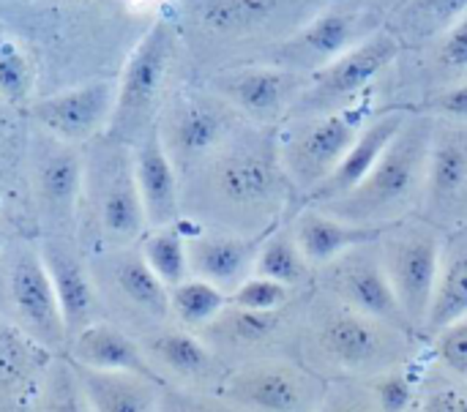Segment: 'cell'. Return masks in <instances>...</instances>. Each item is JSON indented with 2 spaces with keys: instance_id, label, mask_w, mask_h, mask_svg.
<instances>
[{
  "instance_id": "6da1fadb",
  "label": "cell",
  "mask_w": 467,
  "mask_h": 412,
  "mask_svg": "<svg viewBox=\"0 0 467 412\" xmlns=\"http://www.w3.org/2000/svg\"><path fill=\"white\" fill-rule=\"evenodd\" d=\"M427 159H430L427 126L421 120L410 126L405 123V129L380 156L375 170L350 194L334 202H326L328 213L345 221L369 224L375 219H383L400 211L416 197L427 175Z\"/></svg>"
},
{
  "instance_id": "7a4b0ae2",
  "label": "cell",
  "mask_w": 467,
  "mask_h": 412,
  "mask_svg": "<svg viewBox=\"0 0 467 412\" xmlns=\"http://www.w3.org/2000/svg\"><path fill=\"white\" fill-rule=\"evenodd\" d=\"M175 27L167 19H156L131 49L118 79L115 112L107 129L109 137H115L118 142L134 145L156 126L153 112L175 60Z\"/></svg>"
},
{
  "instance_id": "3957f363",
  "label": "cell",
  "mask_w": 467,
  "mask_h": 412,
  "mask_svg": "<svg viewBox=\"0 0 467 412\" xmlns=\"http://www.w3.org/2000/svg\"><path fill=\"white\" fill-rule=\"evenodd\" d=\"M402 41L391 30H375L369 38L312 74V82L293 101V115L320 118L356 104L372 85V79L394 63Z\"/></svg>"
},
{
  "instance_id": "277c9868",
  "label": "cell",
  "mask_w": 467,
  "mask_h": 412,
  "mask_svg": "<svg viewBox=\"0 0 467 412\" xmlns=\"http://www.w3.org/2000/svg\"><path fill=\"white\" fill-rule=\"evenodd\" d=\"M85 186H90L96 219L104 238L112 243L137 241L145 227V208L134 180V150L126 142H118L107 134L104 142L93 148V156L85 161Z\"/></svg>"
},
{
  "instance_id": "5b68a950",
  "label": "cell",
  "mask_w": 467,
  "mask_h": 412,
  "mask_svg": "<svg viewBox=\"0 0 467 412\" xmlns=\"http://www.w3.org/2000/svg\"><path fill=\"white\" fill-rule=\"evenodd\" d=\"M369 107L372 104L361 96L358 104L312 118L309 126L293 137V142L285 150V161L301 186L315 189L337 170V164L348 156V150L361 137L372 112Z\"/></svg>"
},
{
  "instance_id": "8992f818",
  "label": "cell",
  "mask_w": 467,
  "mask_h": 412,
  "mask_svg": "<svg viewBox=\"0 0 467 412\" xmlns=\"http://www.w3.org/2000/svg\"><path fill=\"white\" fill-rule=\"evenodd\" d=\"M378 14L369 11H345L331 8L323 14H315L301 25L279 49H276V66L290 71H320L364 38H369L378 27Z\"/></svg>"
},
{
  "instance_id": "52a82bcc",
  "label": "cell",
  "mask_w": 467,
  "mask_h": 412,
  "mask_svg": "<svg viewBox=\"0 0 467 412\" xmlns=\"http://www.w3.org/2000/svg\"><path fill=\"white\" fill-rule=\"evenodd\" d=\"M33 189L41 213L55 227H68L85 191V159L77 145L47 131L33 137Z\"/></svg>"
},
{
  "instance_id": "ba28073f",
  "label": "cell",
  "mask_w": 467,
  "mask_h": 412,
  "mask_svg": "<svg viewBox=\"0 0 467 412\" xmlns=\"http://www.w3.org/2000/svg\"><path fill=\"white\" fill-rule=\"evenodd\" d=\"M115 98H118V82L96 79L36 101L33 118L47 134L79 145L96 139L104 129H109Z\"/></svg>"
},
{
  "instance_id": "9c48e42d",
  "label": "cell",
  "mask_w": 467,
  "mask_h": 412,
  "mask_svg": "<svg viewBox=\"0 0 467 412\" xmlns=\"http://www.w3.org/2000/svg\"><path fill=\"white\" fill-rule=\"evenodd\" d=\"M8 295L22 331H27L38 345L55 350L68 339L52 279L38 252L22 249L14 257L8 268Z\"/></svg>"
},
{
  "instance_id": "30bf717a",
  "label": "cell",
  "mask_w": 467,
  "mask_h": 412,
  "mask_svg": "<svg viewBox=\"0 0 467 412\" xmlns=\"http://www.w3.org/2000/svg\"><path fill=\"white\" fill-rule=\"evenodd\" d=\"M389 279L397 290L405 320L413 325L427 323V312L441 279V246L432 235H410L389 254Z\"/></svg>"
},
{
  "instance_id": "8fae6325",
  "label": "cell",
  "mask_w": 467,
  "mask_h": 412,
  "mask_svg": "<svg viewBox=\"0 0 467 412\" xmlns=\"http://www.w3.org/2000/svg\"><path fill=\"white\" fill-rule=\"evenodd\" d=\"M306 3L309 0H189V14L213 36L244 38L271 33L298 19Z\"/></svg>"
},
{
  "instance_id": "7c38bea8",
  "label": "cell",
  "mask_w": 467,
  "mask_h": 412,
  "mask_svg": "<svg viewBox=\"0 0 467 412\" xmlns=\"http://www.w3.org/2000/svg\"><path fill=\"white\" fill-rule=\"evenodd\" d=\"M134 180L145 208L148 227H170L178 221V170L161 139L159 126L134 145Z\"/></svg>"
},
{
  "instance_id": "4fadbf2b",
  "label": "cell",
  "mask_w": 467,
  "mask_h": 412,
  "mask_svg": "<svg viewBox=\"0 0 467 412\" xmlns=\"http://www.w3.org/2000/svg\"><path fill=\"white\" fill-rule=\"evenodd\" d=\"M216 186L219 194L235 205H260L274 200L282 189V164L274 142H249L224 156L216 170Z\"/></svg>"
},
{
  "instance_id": "5bb4252c",
  "label": "cell",
  "mask_w": 467,
  "mask_h": 412,
  "mask_svg": "<svg viewBox=\"0 0 467 412\" xmlns=\"http://www.w3.org/2000/svg\"><path fill=\"white\" fill-rule=\"evenodd\" d=\"M230 131V115L205 98H181L170 109L167 131L161 134L175 164H192L216 150Z\"/></svg>"
},
{
  "instance_id": "9a60e30c",
  "label": "cell",
  "mask_w": 467,
  "mask_h": 412,
  "mask_svg": "<svg viewBox=\"0 0 467 412\" xmlns=\"http://www.w3.org/2000/svg\"><path fill=\"white\" fill-rule=\"evenodd\" d=\"M405 129L402 112H386L383 118L364 126L356 145L348 150V156L337 164V170L320 180L315 189H309V202H334L345 194H350L380 161V156L389 150V145L397 139V134Z\"/></svg>"
},
{
  "instance_id": "2e32d148",
  "label": "cell",
  "mask_w": 467,
  "mask_h": 412,
  "mask_svg": "<svg viewBox=\"0 0 467 412\" xmlns=\"http://www.w3.org/2000/svg\"><path fill=\"white\" fill-rule=\"evenodd\" d=\"M298 85H301L298 71H290L282 66L246 68V71H235V74L216 79L219 93L254 120L276 118Z\"/></svg>"
},
{
  "instance_id": "e0dca14e",
  "label": "cell",
  "mask_w": 467,
  "mask_h": 412,
  "mask_svg": "<svg viewBox=\"0 0 467 412\" xmlns=\"http://www.w3.org/2000/svg\"><path fill=\"white\" fill-rule=\"evenodd\" d=\"M391 224H356L320 211H306L296 224V243L309 265H328L348 249L380 241Z\"/></svg>"
},
{
  "instance_id": "ac0fdd59",
  "label": "cell",
  "mask_w": 467,
  "mask_h": 412,
  "mask_svg": "<svg viewBox=\"0 0 467 412\" xmlns=\"http://www.w3.org/2000/svg\"><path fill=\"white\" fill-rule=\"evenodd\" d=\"M38 254H41L47 273L52 279V287H55V295H57L60 312H63L66 334L71 339L82 328H88L90 317H93L96 298H93L90 276H88L82 260L57 241H44Z\"/></svg>"
},
{
  "instance_id": "d6986e66",
  "label": "cell",
  "mask_w": 467,
  "mask_h": 412,
  "mask_svg": "<svg viewBox=\"0 0 467 412\" xmlns=\"http://www.w3.org/2000/svg\"><path fill=\"white\" fill-rule=\"evenodd\" d=\"M90 412H159L156 383L131 372L74 366Z\"/></svg>"
},
{
  "instance_id": "ffe728a7",
  "label": "cell",
  "mask_w": 467,
  "mask_h": 412,
  "mask_svg": "<svg viewBox=\"0 0 467 412\" xmlns=\"http://www.w3.org/2000/svg\"><path fill=\"white\" fill-rule=\"evenodd\" d=\"M71 358L88 369L131 372V375H142V377L159 383V377L150 372L140 347L126 334H120L112 325H104V323L88 325L77 336H71Z\"/></svg>"
},
{
  "instance_id": "44dd1931",
  "label": "cell",
  "mask_w": 467,
  "mask_h": 412,
  "mask_svg": "<svg viewBox=\"0 0 467 412\" xmlns=\"http://www.w3.org/2000/svg\"><path fill=\"white\" fill-rule=\"evenodd\" d=\"M186 241L192 271H197L200 279H208L222 290L238 287L244 279H249L246 273L257 260L254 243L230 235H197Z\"/></svg>"
},
{
  "instance_id": "7402d4cb",
  "label": "cell",
  "mask_w": 467,
  "mask_h": 412,
  "mask_svg": "<svg viewBox=\"0 0 467 412\" xmlns=\"http://www.w3.org/2000/svg\"><path fill=\"white\" fill-rule=\"evenodd\" d=\"M227 397L254 412H298L304 405L298 375L282 366L246 369L230 380Z\"/></svg>"
},
{
  "instance_id": "603a6c76",
  "label": "cell",
  "mask_w": 467,
  "mask_h": 412,
  "mask_svg": "<svg viewBox=\"0 0 467 412\" xmlns=\"http://www.w3.org/2000/svg\"><path fill=\"white\" fill-rule=\"evenodd\" d=\"M339 293L353 312L369 320L408 323L389 273L375 263L358 260L350 268H345L339 273Z\"/></svg>"
},
{
  "instance_id": "cb8c5ba5",
  "label": "cell",
  "mask_w": 467,
  "mask_h": 412,
  "mask_svg": "<svg viewBox=\"0 0 467 412\" xmlns=\"http://www.w3.org/2000/svg\"><path fill=\"white\" fill-rule=\"evenodd\" d=\"M320 347L345 366H367L380 358L383 336L378 334L375 323L358 312L334 314L320 328Z\"/></svg>"
},
{
  "instance_id": "d4e9b609",
  "label": "cell",
  "mask_w": 467,
  "mask_h": 412,
  "mask_svg": "<svg viewBox=\"0 0 467 412\" xmlns=\"http://www.w3.org/2000/svg\"><path fill=\"white\" fill-rule=\"evenodd\" d=\"M427 189L438 208H449L462 200L467 189V142L460 137L441 139L430 148Z\"/></svg>"
},
{
  "instance_id": "484cf974",
  "label": "cell",
  "mask_w": 467,
  "mask_h": 412,
  "mask_svg": "<svg viewBox=\"0 0 467 412\" xmlns=\"http://www.w3.org/2000/svg\"><path fill=\"white\" fill-rule=\"evenodd\" d=\"M115 284L118 290L142 312L153 317H167L170 306V287L150 271L142 254H126L115 265Z\"/></svg>"
},
{
  "instance_id": "4316f807",
  "label": "cell",
  "mask_w": 467,
  "mask_h": 412,
  "mask_svg": "<svg viewBox=\"0 0 467 412\" xmlns=\"http://www.w3.org/2000/svg\"><path fill=\"white\" fill-rule=\"evenodd\" d=\"M467 317V249L462 254H457L449 268L441 273L430 312H427V323L424 328L430 334H443L446 328H451L454 323Z\"/></svg>"
},
{
  "instance_id": "83f0119b",
  "label": "cell",
  "mask_w": 467,
  "mask_h": 412,
  "mask_svg": "<svg viewBox=\"0 0 467 412\" xmlns=\"http://www.w3.org/2000/svg\"><path fill=\"white\" fill-rule=\"evenodd\" d=\"M142 257L150 265V271L172 290L175 284L189 279L192 263H189V241L181 235L175 224L170 227H156L145 243H142Z\"/></svg>"
},
{
  "instance_id": "f1b7e54d",
  "label": "cell",
  "mask_w": 467,
  "mask_h": 412,
  "mask_svg": "<svg viewBox=\"0 0 467 412\" xmlns=\"http://www.w3.org/2000/svg\"><path fill=\"white\" fill-rule=\"evenodd\" d=\"M47 366V347L27 331L0 323V388H14L27 375Z\"/></svg>"
},
{
  "instance_id": "f546056e",
  "label": "cell",
  "mask_w": 467,
  "mask_h": 412,
  "mask_svg": "<svg viewBox=\"0 0 467 412\" xmlns=\"http://www.w3.org/2000/svg\"><path fill=\"white\" fill-rule=\"evenodd\" d=\"M227 301H230L227 293L222 287L211 284L208 279H186L170 290L172 312L178 314L181 323H186L192 328L213 323L224 312Z\"/></svg>"
},
{
  "instance_id": "4dcf8cb0",
  "label": "cell",
  "mask_w": 467,
  "mask_h": 412,
  "mask_svg": "<svg viewBox=\"0 0 467 412\" xmlns=\"http://www.w3.org/2000/svg\"><path fill=\"white\" fill-rule=\"evenodd\" d=\"M465 14L467 0H410L400 14V25L410 38H432L457 25Z\"/></svg>"
},
{
  "instance_id": "1f68e13d",
  "label": "cell",
  "mask_w": 467,
  "mask_h": 412,
  "mask_svg": "<svg viewBox=\"0 0 467 412\" xmlns=\"http://www.w3.org/2000/svg\"><path fill=\"white\" fill-rule=\"evenodd\" d=\"M306 260L298 249V243L287 235H274L260 252H257V260H254V273L257 276H265V279H274L285 287H293L298 284L304 276H306Z\"/></svg>"
},
{
  "instance_id": "d6a6232c",
  "label": "cell",
  "mask_w": 467,
  "mask_h": 412,
  "mask_svg": "<svg viewBox=\"0 0 467 412\" xmlns=\"http://www.w3.org/2000/svg\"><path fill=\"white\" fill-rule=\"evenodd\" d=\"M36 88V68L16 38L0 33V96L11 104H25Z\"/></svg>"
},
{
  "instance_id": "836d02e7",
  "label": "cell",
  "mask_w": 467,
  "mask_h": 412,
  "mask_svg": "<svg viewBox=\"0 0 467 412\" xmlns=\"http://www.w3.org/2000/svg\"><path fill=\"white\" fill-rule=\"evenodd\" d=\"M153 355L167 369L186 375V377H197L211 369V353L194 336L181 334V331H170L153 339Z\"/></svg>"
},
{
  "instance_id": "e575fe53",
  "label": "cell",
  "mask_w": 467,
  "mask_h": 412,
  "mask_svg": "<svg viewBox=\"0 0 467 412\" xmlns=\"http://www.w3.org/2000/svg\"><path fill=\"white\" fill-rule=\"evenodd\" d=\"M44 412H90L77 369L66 361H55L49 366Z\"/></svg>"
},
{
  "instance_id": "d590c367",
  "label": "cell",
  "mask_w": 467,
  "mask_h": 412,
  "mask_svg": "<svg viewBox=\"0 0 467 412\" xmlns=\"http://www.w3.org/2000/svg\"><path fill=\"white\" fill-rule=\"evenodd\" d=\"M290 295V287L274 282V279H265V276H252V279H244L230 301L238 306V309H254V312H279L285 306Z\"/></svg>"
},
{
  "instance_id": "8d00e7d4",
  "label": "cell",
  "mask_w": 467,
  "mask_h": 412,
  "mask_svg": "<svg viewBox=\"0 0 467 412\" xmlns=\"http://www.w3.org/2000/svg\"><path fill=\"white\" fill-rule=\"evenodd\" d=\"M279 328V314L276 312H254V309H233L224 320V331L230 339L241 345H257L268 339Z\"/></svg>"
},
{
  "instance_id": "74e56055",
  "label": "cell",
  "mask_w": 467,
  "mask_h": 412,
  "mask_svg": "<svg viewBox=\"0 0 467 412\" xmlns=\"http://www.w3.org/2000/svg\"><path fill=\"white\" fill-rule=\"evenodd\" d=\"M438 66L449 74L467 71V14L443 33L441 49H438Z\"/></svg>"
},
{
  "instance_id": "f35d334b",
  "label": "cell",
  "mask_w": 467,
  "mask_h": 412,
  "mask_svg": "<svg viewBox=\"0 0 467 412\" xmlns=\"http://www.w3.org/2000/svg\"><path fill=\"white\" fill-rule=\"evenodd\" d=\"M438 358L460 377H467V320L438 334Z\"/></svg>"
},
{
  "instance_id": "ab89813d",
  "label": "cell",
  "mask_w": 467,
  "mask_h": 412,
  "mask_svg": "<svg viewBox=\"0 0 467 412\" xmlns=\"http://www.w3.org/2000/svg\"><path fill=\"white\" fill-rule=\"evenodd\" d=\"M378 407L380 412H405L413 402V386L405 375H389L378 383Z\"/></svg>"
},
{
  "instance_id": "60d3db41",
  "label": "cell",
  "mask_w": 467,
  "mask_h": 412,
  "mask_svg": "<svg viewBox=\"0 0 467 412\" xmlns=\"http://www.w3.org/2000/svg\"><path fill=\"white\" fill-rule=\"evenodd\" d=\"M427 109L449 115V118H460L467 120V82L460 88H451L441 96H435L432 101H427Z\"/></svg>"
},
{
  "instance_id": "b9f144b4",
  "label": "cell",
  "mask_w": 467,
  "mask_h": 412,
  "mask_svg": "<svg viewBox=\"0 0 467 412\" xmlns=\"http://www.w3.org/2000/svg\"><path fill=\"white\" fill-rule=\"evenodd\" d=\"M421 412H467V397L454 388H441L432 391L424 402Z\"/></svg>"
},
{
  "instance_id": "7bdbcfd3",
  "label": "cell",
  "mask_w": 467,
  "mask_h": 412,
  "mask_svg": "<svg viewBox=\"0 0 467 412\" xmlns=\"http://www.w3.org/2000/svg\"><path fill=\"white\" fill-rule=\"evenodd\" d=\"M323 412H367L361 405H356V402H337V405H331V407H326Z\"/></svg>"
},
{
  "instance_id": "ee69618b",
  "label": "cell",
  "mask_w": 467,
  "mask_h": 412,
  "mask_svg": "<svg viewBox=\"0 0 467 412\" xmlns=\"http://www.w3.org/2000/svg\"><path fill=\"white\" fill-rule=\"evenodd\" d=\"M175 412H213L208 410V407H202V405H192V402H183V405H178V410Z\"/></svg>"
}]
</instances>
